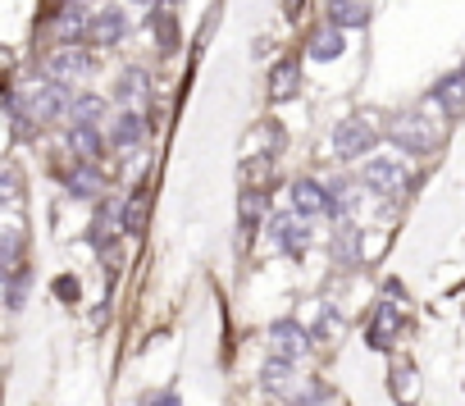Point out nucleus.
Returning a JSON list of instances; mask_svg holds the SVG:
<instances>
[{
  "label": "nucleus",
  "mask_w": 465,
  "mask_h": 406,
  "mask_svg": "<svg viewBox=\"0 0 465 406\" xmlns=\"http://www.w3.org/2000/svg\"><path fill=\"white\" fill-rule=\"evenodd\" d=\"M361 178H365V187L379 192V196H392V192H402V187L411 183L402 156H374V160H365V174H361Z\"/></svg>",
  "instance_id": "1"
},
{
  "label": "nucleus",
  "mask_w": 465,
  "mask_h": 406,
  "mask_svg": "<svg viewBox=\"0 0 465 406\" xmlns=\"http://www.w3.org/2000/svg\"><path fill=\"white\" fill-rule=\"evenodd\" d=\"M392 142H402V151H434L438 147V123H429L425 114H402L392 123Z\"/></svg>",
  "instance_id": "2"
},
{
  "label": "nucleus",
  "mask_w": 465,
  "mask_h": 406,
  "mask_svg": "<svg viewBox=\"0 0 465 406\" xmlns=\"http://www.w3.org/2000/svg\"><path fill=\"white\" fill-rule=\"evenodd\" d=\"M374 138L379 132L370 128V119H343L334 128V156L338 160H356V156H365L374 147Z\"/></svg>",
  "instance_id": "3"
},
{
  "label": "nucleus",
  "mask_w": 465,
  "mask_h": 406,
  "mask_svg": "<svg viewBox=\"0 0 465 406\" xmlns=\"http://www.w3.org/2000/svg\"><path fill=\"white\" fill-rule=\"evenodd\" d=\"M87 69H92V59H87V50H78V46H64V50H55V55L46 59V74H50V83H59V87L83 83Z\"/></svg>",
  "instance_id": "4"
},
{
  "label": "nucleus",
  "mask_w": 465,
  "mask_h": 406,
  "mask_svg": "<svg viewBox=\"0 0 465 406\" xmlns=\"http://www.w3.org/2000/svg\"><path fill=\"white\" fill-rule=\"evenodd\" d=\"M270 347H274L279 361H297V356L310 352V333L297 320H274L270 324Z\"/></svg>",
  "instance_id": "5"
},
{
  "label": "nucleus",
  "mask_w": 465,
  "mask_h": 406,
  "mask_svg": "<svg viewBox=\"0 0 465 406\" xmlns=\"http://www.w3.org/2000/svg\"><path fill=\"white\" fill-rule=\"evenodd\" d=\"M292 206H297V215H334V196H328V187L315 183V178H297L292 183Z\"/></svg>",
  "instance_id": "6"
},
{
  "label": "nucleus",
  "mask_w": 465,
  "mask_h": 406,
  "mask_svg": "<svg viewBox=\"0 0 465 406\" xmlns=\"http://www.w3.org/2000/svg\"><path fill=\"white\" fill-rule=\"evenodd\" d=\"M434 105H438L447 119H461V114H465V69L447 74V78L434 87Z\"/></svg>",
  "instance_id": "7"
},
{
  "label": "nucleus",
  "mask_w": 465,
  "mask_h": 406,
  "mask_svg": "<svg viewBox=\"0 0 465 406\" xmlns=\"http://www.w3.org/2000/svg\"><path fill=\"white\" fill-rule=\"evenodd\" d=\"M397 333H402V311H397L392 302H379L374 320H370V347H388Z\"/></svg>",
  "instance_id": "8"
},
{
  "label": "nucleus",
  "mask_w": 465,
  "mask_h": 406,
  "mask_svg": "<svg viewBox=\"0 0 465 406\" xmlns=\"http://www.w3.org/2000/svg\"><path fill=\"white\" fill-rule=\"evenodd\" d=\"M147 215H151V187L138 183V187H132V196L123 201V215H119L123 233H142V229H147Z\"/></svg>",
  "instance_id": "9"
},
{
  "label": "nucleus",
  "mask_w": 465,
  "mask_h": 406,
  "mask_svg": "<svg viewBox=\"0 0 465 406\" xmlns=\"http://www.w3.org/2000/svg\"><path fill=\"white\" fill-rule=\"evenodd\" d=\"M324 14H328V28H365V19H370V5H361V0H328L324 5Z\"/></svg>",
  "instance_id": "10"
},
{
  "label": "nucleus",
  "mask_w": 465,
  "mask_h": 406,
  "mask_svg": "<svg viewBox=\"0 0 465 406\" xmlns=\"http://www.w3.org/2000/svg\"><path fill=\"white\" fill-rule=\"evenodd\" d=\"M69 110V101H64V87L59 83H41L32 87V119H55Z\"/></svg>",
  "instance_id": "11"
},
{
  "label": "nucleus",
  "mask_w": 465,
  "mask_h": 406,
  "mask_svg": "<svg viewBox=\"0 0 465 406\" xmlns=\"http://www.w3.org/2000/svg\"><path fill=\"white\" fill-rule=\"evenodd\" d=\"M274 238H279V247H283L288 256H301L306 242H310V229H306L301 220H292V215H279V220H274Z\"/></svg>",
  "instance_id": "12"
},
{
  "label": "nucleus",
  "mask_w": 465,
  "mask_h": 406,
  "mask_svg": "<svg viewBox=\"0 0 465 406\" xmlns=\"http://www.w3.org/2000/svg\"><path fill=\"white\" fill-rule=\"evenodd\" d=\"M142 138H147V119H142V114H123V119L110 128V147H114V151L138 147Z\"/></svg>",
  "instance_id": "13"
},
{
  "label": "nucleus",
  "mask_w": 465,
  "mask_h": 406,
  "mask_svg": "<svg viewBox=\"0 0 465 406\" xmlns=\"http://www.w3.org/2000/svg\"><path fill=\"white\" fill-rule=\"evenodd\" d=\"M301 83V69H297V59H279L274 64V74H270V96L274 101H288Z\"/></svg>",
  "instance_id": "14"
},
{
  "label": "nucleus",
  "mask_w": 465,
  "mask_h": 406,
  "mask_svg": "<svg viewBox=\"0 0 465 406\" xmlns=\"http://www.w3.org/2000/svg\"><path fill=\"white\" fill-rule=\"evenodd\" d=\"M128 32V19L110 5V10H101V14H92V41H119Z\"/></svg>",
  "instance_id": "15"
},
{
  "label": "nucleus",
  "mask_w": 465,
  "mask_h": 406,
  "mask_svg": "<svg viewBox=\"0 0 465 406\" xmlns=\"http://www.w3.org/2000/svg\"><path fill=\"white\" fill-rule=\"evenodd\" d=\"M69 147L83 156V165H96V156H101V132L87 128V123H74V128H69Z\"/></svg>",
  "instance_id": "16"
},
{
  "label": "nucleus",
  "mask_w": 465,
  "mask_h": 406,
  "mask_svg": "<svg viewBox=\"0 0 465 406\" xmlns=\"http://www.w3.org/2000/svg\"><path fill=\"white\" fill-rule=\"evenodd\" d=\"M310 55H315V59H338V55H343V32H338V28H319V32L310 37Z\"/></svg>",
  "instance_id": "17"
},
{
  "label": "nucleus",
  "mask_w": 465,
  "mask_h": 406,
  "mask_svg": "<svg viewBox=\"0 0 465 406\" xmlns=\"http://www.w3.org/2000/svg\"><path fill=\"white\" fill-rule=\"evenodd\" d=\"M105 110H110V105H105L101 96H78V101L69 105V119H74V123H87V128H96V119H105Z\"/></svg>",
  "instance_id": "18"
},
{
  "label": "nucleus",
  "mask_w": 465,
  "mask_h": 406,
  "mask_svg": "<svg viewBox=\"0 0 465 406\" xmlns=\"http://www.w3.org/2000/svg\"><path fill=\"white\" fill-rule=\"evenodd\" d=\"M69 192H74V196H96V192H101V169H96V165H78V169L69 174Z\"/></svg>",
  "instance_id": "19"
},
{
  "label": "nucleus",
  "mask_w": 465,
  "mask_h": 406,
  "mask_svg": "<svg viewBox=\"0 0 465 406\" xmlns=\"http://www.w3.org/2000/svg\"><path fill=\"white\" fill-rule=\"evenodd\" d=\"M55 28H59V37H92V14L74 5V10H64V19Z\"/></svg>",
  "instance_id": "20"
},
{
  "label": "nucleus",
  "mask_w": 465,
  "mask_h": 406,
  "mask_svg": "<svg viewBox=\"0 0 465 406\" xmlns=\"http://www.w3.org/2000/svg\"><path fill=\"white\" fill-rule=\"evenodd\" d=\"M260 379H264V392H283V388L292 383V361H279V356H274L270 365H264Z\"/></svg>",
  "instance_id": "21"
},
{
  "label": "nucleus",
  "mask_w": 465,
  "mask_h": 406,
  "mask_svg": "<svg viewBox=\"0 0 465 406\" xmlns=\"http://www.w3.org/2000/svg\"><path fill=\"white\" fill-rule=\"evenodd\" d=\"M142 87H147V74H142V69H128L114 96H119V101H132V96H142Z\"/></svg>",
  "instance_id": "22"
},
{
  "label": "nucleus",
  "mask_w": 465,
  "mask_h": 406,
  "mask_svg": "<svg viewBox=\"0 0 465 406\" xmlns=\"http://www.w3.org/2000/svg\"><path fill=\"white\" fill-rule=\"evenodd\" d=\"M260 211H264V196H260V192H246V196H242V224L251 229V220H260Z\"/></svg>",
  "instance_id": "23"
},
{
  "label": "nucleus",
  "mask_w": 465,
  "mask_h": 406,
  "mask_svg": "<svg viewBox=\"0 0 465 406\" xmlns=\"http://www.w3.org/2000/svg\"><path fill=\"white\" fill-rule=\"evenodd\" d=\"M23 293H28V275H23V269H14V275H10V311L23 306Z\"/></svg>",
  "instance_id": "24"
},
{
  "label": "nucleus",
  "mask_w": 465,
  "mask_h": 406,
  "mask_svg": "<svg viewBox=\"0 0 465 406\" xmlns=\"http://www.w3.org/2000/svg\"><path fill=\"white\" fill-rule=\"evenodd\" d=\"M142 406H178V397H169V392H151V397H142Z\"/></svg>",
  "instance_id": "25"
},
{
  "label": "nucleus",
  "mask_w": 465,
  "mask_h": 406,
  "mask_svg": "<svg viewBox=\"0 0 465 406\" xmlns=\"http://www.w3.org/2000/svg\"><path fill=\"white\" fill-rule=\"evenodd\" d=\"M132 5H151V0H132Z\"/></svg>",
  "instance_id": "26"
}]
</instances>
